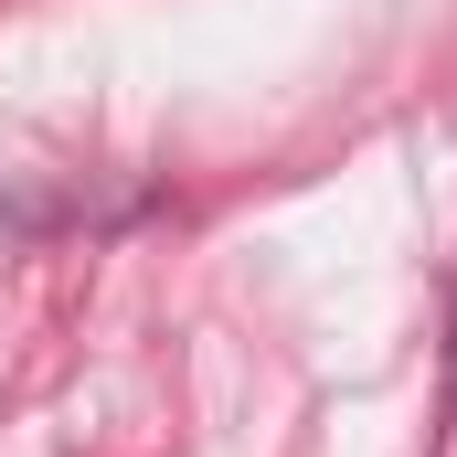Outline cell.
I'll return each instance as SVG.
<instances>
[{"instance_id":"1","label":"cell","mask_w":457,"mask_h":457,"mask_svg":"<svg viewBox=\"0 0 457 457\" xmlns=\"http://www.w3.org/2000/svg\"><path fill=\"white\" fill-rule=\"evenodd\" d=\"M447 394H457V320H447Z\"/></svg>"}]
</instances>
